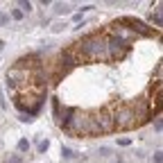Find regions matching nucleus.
<instances>
[{
    "instance_id": "obj_11",
    "label": "nucleus",
    "mask_w": 163,
    "mask_h": 163,
    "mask_svg": "<svg viewBox=\"0 0 163 163\" xmlns=\"http://www.w3.org/2000/svg\"><path fill=\"white\" fill-rule=\"evenodd\" d=\"M61 154H64V159H70V156H73V150H70V147H64Z\"/></svg>"
},
{
    "instance_id": "obj_6",
    "label": "nucleus",
    "mask_w": 163,
    "mask_h": 163,
    "mask_svg": "<svg viewBox=\"0 0 163 163\" xmlns=\"http://www.w3.org/2000/svg\"><path fill=\"white\" fill-rule=\"evenodd\" d=\"M27 150H30V143H27V138L18 140V152H27Z\"/></svg>"
},
{
    "instance_id": "obj_1",
    "label": "nucleus",
    "mask_w": 163,
    "mask_h": 163,
    "mask_svg": "<svg viewBox=\"0 0 163 163\" xmlns=\"http://www.w3.org/2000/svg\"><path fill=\"white\" fill-rule=\"evenodd\" d=\"M12 100H14V107H16L18 111H25L27 116H34V113L41 109V104H43L41 100H36V95H34L30 89H23V91L14 93ZM27 116H25V118H27Z\"/></svg>"
},
{
    "instance_id": "obj_4",
    "label": "nucleus",
    "mask_w": 163,
    "mask_h": 163,
    "mask_svg": "<svg viewBox=\"0 0 163 163\" xmlns=\"http://www.w3.org/2000/svg\"><path fill=\"white\" fill-rule=\"evenodd\" d=\"M129 48H131V45L122 43L120 39H116V36L109 34V36H107V57H109V64L125 59V54L129 52Z\"/></svg>"
},
{
    "instance_id": "obj_3",
    "label": "nucleus",
    "mask_w": 163,
    "mask_h": 163,
    "mask_svg": "<svg viewBox=\"0 0 163 163\" xmlns=\"http://www.w3.org/2000/svg\"><path fill=\"white\" fill-rule=\"evenodd\" d=\"M118 25H129L127 30L129 32H134L136 36H156L159 34V30H152V27L147 25V23H143V21H138V18H131V16H122V18H118L116 21Z\"/></svg>"
},
{
    "instance_id": "obj_10",
    "label": "nucleus",
    "mask_w": 163,
    "mask_h": 163,
    "mask_svg": "<svg viewBox=\"0 0 163 163\" xmlns=\"http://www.w3.org/2000/svg\"><path fill=\"white\" fill-rule=\"evenodd\" d=\"M7 163H23V159H21V154H14V156H9Z\"/></svg>"
},
{
    "instance_id": "obj_2",
    "label": "nucleus",
    "mask_w": 163,
    "mask_h": 163,
    "mask_svg": "<svg viewBox=\"0 0 163 163\" xmlns=\"http://www.w3.org/2000/svg\"><path fill=\"white\" fill-rule=\"evenodd\" d=\"M111 116H113V125H116V129H120V131L136 127V116L131 113V109L127 107V104H116L113 111H111Z\"/></svg>"
},
{
    "instance_id": "obj_9",
    "label": "nucleus",
    "mask_w": 163,
    "mask_h": 163,
    "mask_svg": "<svg viewBox=\"0 0 163 163\" xmlns=\"http://www.w3.org/2000/svg\"><path fill=\"white\" fill-rule=\"evenodd\" d=\"M152 23L156 27H161V14H152Z\"/></svg>"
},
{
    "instance_id": "obj_13",
    "label": "nucleus",
    "mask_w": 163,
    "mask_h": 163,
    "mask_svg": "<svg viewBox=\"0 0 163 163\" xmlns=\"http://www.w3.org/2000/svg\"><path fill=\"white\" fill-rule=\"evenodd\" d=\"M57 14H64V12H68V5H57V9H54Z\"/></svg>"
},
{
    "instance_id": "obj_8",
    "label": "nucleus",
    "mask_w": 163,
    "mask_h": 163,
    "mask_svg": "<svg viewBox=\"0 0 163 163\" xmlns=\"http://www.w3.org/2000/svg\"><path fill=\"white\" fill-rule=\"evenodd\" d=\"M30 9H32V3H27V0H23V3H21V12L25 14V12H30Z\"/></svg>"
},
{
    "instance_id": "obj_15",
    "label": "nucleus",
    "mask_w": 163,
    "mask_h": 163,
    "mask_svg": "<svg viewBox=\"0 0 163 163\" xmlns=\"http://www.w3.org/2000/svg\"><path fill=\"white\" fill-rule=\"evenodd\" d=\"M3 48H5V43H3V41H0V50H3Z\"/></svg>"
},
{
    "instance_id": "obj_14",
    "label": "nucleus",
    "mask_w": 163,
    "mask_h": 163,
    "mask_svg": "<svg viewBox=\"0 0 163 163\" xmlns=\"http://www.w3.org/2000/svg\"><path fill=\"white\" fill-rule=\"evenodd\" d=\"M45 150H48V140H41L39 143V152H45Z\"/></svg>"
},
{
    "instance_id": "obj_5",
    "label": "nucleus",
    "mask_w": 163,
    "mask_h": 163,
    "mask_svg": "<svg viewBox=\"0 0 163 163\" xmlns=\"http://www.w3.org/2000/svg\"><path fill=\"white\" fill-rule=\"evenodd\" d=\"M93 118H95V122H98V127H100L102 134H111V131H116L113 116H111V111H109V109H100L98 113H93Z\"/></svg>"
},
{
    "instance_id": "obj_7",
    "label": "nucleus",
    "mask_w": 163,
    "mask_h": 163,
    "mask_svg": "<svg viewBox=\"0 0 163 163\" xmlns=\"http://www.w3.org/2000/svg\"><path fill=\"white\" fill-rule=\"evenodd\" d=\"M23 12H21V9H12V18H14V21H23Z\"/></svg>"
},
{
    "instance_id": "obj_12",
    "label": "nucleus",
    "mask_w": 163,
    "mask_h": 163,
    "mask_svg": "<svg viewBox=\"0 0 163 163\" xmlns=\"http://www.w3.org/2000/svg\"><path fill=\"white\" fill-rule=\"evenodd\" d=\"M9 23V14H0V27Z\"/></svg>"
}]
</instances>
